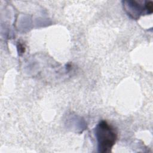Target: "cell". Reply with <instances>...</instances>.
I'll list each match as a JSON object with an SVG mask.
<instances>
[{
    "label": "cell",
    "instance_id": "cell-1",
    "mask_svg": "<svg viewBox=\"0 0 153 153\" xmlns=\"http://www.w3.org/2000/svg\"><path fill=\"white\" fill-rule=\"evenodd\" d=\"M94 132L97 141L98 152H110L117 139V133L115 128L106 121H102L96 126Z\"/></svg>",
    "mask_w": 153,
    "mask_h": 153
}]
</instances>
